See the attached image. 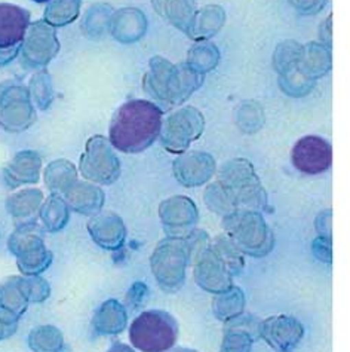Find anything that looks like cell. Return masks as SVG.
Returning a JSON list of instances; mask_svg holds the SVG:
<instances>
[{
	"mask_svg": "<svg viewBox=\"0 0 350 352\" xmlns=\"http://www.w3.org/2000/svg\"><path fill=\"white\" fill-rule=\"evenodd\" d=\"M162 115V109L152 101H128L113 115L110 124V144L124 153L145 151L161 134Z\"/></svg>",
	"mask_w": 350,
	"mask_h": 352,
	"instance_id": "6da1fadb",
	"label": "cell"
},
{
	"mask_svg": "<svg viewBox=\"0 0 350 352\" xmlns=\"http://www.w3.org/2000/svg\"><path fill=\"white\" fill-rule=\"evenodd\" d=\"M202 83V75L187 64L174 66L162 57H154L144 78V89L165 107L184 103Z\"/></svg>",
	"mask_w": 350,
	"mask_h": 352,
	"instance_id": "7a4b0ae2",
	"label": "cell"
},
{
	"mask_svg": "<svg viewBox=\"0 0 350 352\" xmlns=\"http://www.w3.org/2000/svg\"><path fill=\"white\" fill-rule=\"evenodd\" d=\"M220 188L223 189L235 210H260L267 204V195L250 161L236 157L221 165Z\"/></svg>",
	"mask_w": 350,
	"mask_h": 352,
	"instance_id": "3957f363",
	"label": "cell"
},
{
	"mask_svg": "<svg viewBox=\"0 0 350 352\" xmlns=\"http://www.w3.org/2000/svg\"><path fill=\"white\" fill-rule=\"evenodd\" d=\"M186 244L193 263V276L200 289L218 294L233 285V275L211 247L204 230H193L186 238Z\"/></svg>",
	"mask_w": 350,
	"mask_h": 352,
	"instance_id": "277c9868",
	"label": "cell"
},
{
	"mask_svg": "<svg viewBox=\"0 0 350 352\" xmlns=\"http://www.w3.org/2000/svg\"><path fill=\"white\" fill-rule=\"evenodd\" d=\"M223 228L242 254L263 257L272 252L275 239L260 212L236 210L223 217Z\"/></svg>",
	"mask_w": 350,
	"mask_h": 352,
	"instance_id": "5b68a950",
	"label": "cell"
},
{
	"mask_svg": "<svg viewBox=\"0 0 350 352\" xmlns=\"http://www.w3.org/2000/svg\"><path fill=\"white\" fill-rule=\"evenodd\" d=\"M178 338V324L165 311H145L134 320L130 329L131 344L143 352H167Z\"/></svg>",
	"mask_w": 350,
	"mask_h": 352,
	"instance_id": "8992f818",
	"label": "cell"
},
{
	"mask_svg": "<svg viewBox=\"0 0 350 352\" xmlns=\"http://www.w3.org/2000/svg\"><path fill=\"white\" fill-rule=\"evenodd\" d=\"M8 247L24 276L40 275L52 263L54 256L45 245L43 230L38 223L16 226L8 239Z\"/></svg>",
	"mask_w": 350,
	"mask_h": 352,
	"instance_id": "52a82bcc",
	"label": "cell"
},
{
	"mask_svg": "<svg viewBox=\"0 0 350 352\" xmlns=\"http://www.w3.org/2000/svg\"><path fill=\"white\" fill-rule=\"evenodd\" d=\"M189 261L186 239L167 238L161 241L150 257L152 272L161 289L168 293L180 290L186 281Z\"/></svg>",
	"mask_w": 350,
	"mask_h": 352,
	"instance_id": "ba28073f",
	"label": "cell"
},
{
	"mask_svg": "<svg viewBox=\"0 0 350 352\" xmlns=\"http://www.w3.org/2000/svg\"><path fill=\"white\" fill-rule=\"evenodd\" d=\"M205 120L195 107H181L162 120L161 142L170 153L181 155L204 133Z\"/></svg>",
	"mask_w": 350,
	"mask_h": 352,
	"instance_id": "9c48e42d",
	"label": "cell"
},
{
	"mask_svg": "<svg viewBox=\"0 0 350 352\" xmlns=\"http://www.w3.org/2000/svg\"><path fill=\"white\" fill-rule=\"evenodd\" d=\"M36 120L29 88L16 80L0 85V126L8 133H21Z\"/></svg>",
	"mask_w": 350,
	"mask_h": 352,
	"instance_id": "30bf717a",
	"label": "cell"
},
{
	"mask_svg": "<svg viewBox=\"0 0 350 352\" xmlns=\"http://www.w3.org/2000/svg\"><path fill=\"white\" fill-rule=\"evenodd\" d=\"M79 170L82 177L88 182L112 184L121 175V162L107 138L103 135H94L86 142L85 152L80 157Z\"/></svg>",
	"mask_w": 350,
	"mask_h": 352,
	"instance_id": "8fae6325",
	"label": "cell"
},
{
	"mask_svg": "<svg viewBox=\"0 0 350 352\" xmlns=\"http://www.w3.org/2000/svg\"><path fill=\"white\" fill-rule=\"evenodd\" d=\"M20 51L25 67L42 70L48 66L60 51V42L54 27L46 21L30 23Z\"/></svg>",
	"mask_w": 350,
	"mask_h": 352,
	"instance_id": "7c38bea8",
	"label": "cell"
},
{
	"mask_svg": "<svg viewBox=\"0 0 350 352\" xmlns=\"http://www.w3.org/2000/svg\"><path fill=\"white\" fill-rule=\"evenodd\" d=\"M159 217L168 238L186 239L198 225L199 211L190 198L172 197L161 204Z\"/></svg>",
	"mask_w": 350,
	"mask_h": 352,
	"instance_id": "4fadbf2b",
	"label": "cell"
},
{
	"mask_svg": "<svg viewBox=\"0 0 350 352\" xmlns=\"http://www.w3.org/2000/svg\"><path fill=\"white\" fill-rule=\"evenodd\" d=\"M259 336L276 352H292L305 336V327L290 315H273L259 324Z\"/></svg>",
	"mask_w": 350,
	"mask_h": 352,
	"instance_id": "5bb4252c",
	"label": "cell"
},
{
	"mask_svg": "<svg viewBox=\"0 0 350 352\" xmlns=\"http://www.w3.org/2000/svg\"><path fill=\"white\" fill-rule=\"evenodd\" d=\"M291 160L296 168L305 174H320L327 171L333 162L331 144L318 135H306L294 144Z\"/></svg>",
	"mask_w": 350,
	"mask_h": 352,
	"instance_id": "9a60e30c",
	"label": "cell"
},
{
	"mask_svg": "<svg viewBox=\"0 0 350 352\" xmlns=\"http://www.w3.org/2000/svg\"><path fill=\"white\" fill-rule=\"evenodd\" d=\"M214 173V157L205 152H184L174 162L175 179L186 188L202 186Z\"/></svg>",
	"mask_w": 350,
	"mask_h": 352,
	"instance_id": "2e32d148",
	"label": "cell"
},
{
	"mask_svg": "<svg viewBox=\"0 0 350 352\" xmlns=\"http://www.w3.org/2000/svg\"><path fill=\"white\" fill-rule=\"evenodd\" d=\"M88 232L94 243L104 250H121L126 239V226L115 212H98L88 221Z\"/></svg>",
	"mask_w": 350,
	"mask_h": 352,
	"instance_id": "e0dca14e",
	"label": "cell"
},
{
	"mask_svg": "<svg viewBox=\"0 0 350 352\" xmlns=\"http://www.w3.org/2000/svg\"><path fill=\"white\" fill-rule=\"evenodd\" d=\"M29 25L30 12L27 9L11 3H0V50L21 46Z\"/></svg>",
	"mask_w": 350,
	"mask_h": 352,
	"instance_id": "ac0fdd59",
	"label": "cell"
},
{
	"mask_svg": "<svg viewBox=\"0 0 350 352\" xmlns=\"http://www.w3.org/2000/svg\"><path fill=\"white\" fill-rule=\"evenodd\" d=\"M42 157L33 151L18 152L3 168V179L9 188L16 189L23 184H34L40 179Z\"/></svg>",
	"mask_w": 350,
	"mask_h": 352,
	"instance_id": "d6986e66",
	"label": "cell"
},
{
	"mask_svg": "<svg viewBox=\"0 0 350 352\" xmlns=\"http://www.w3.org/2000/svg\"><path fill=\"white\" fill-rule=\"evenodd\" d=\"M43 201L45 197L40 189H21L6 199V211L15 226L38 223Z\"/></svg>",
	"mask_w": 350,
	"mask_h": 352,
	"instance_id": "ffe728a7",
	"label": "cell"
},
{
	"mask_svg": "<svg viewBox=\"0 0 350 352\" xmlns=\"http://www.w3.org/2000/svg\"><path fill=\"white\" fill-rule=\"evenodd\" d=\"M64 201L79 214L95 216L104 206V192L89 182H76L64 192Z\"/></svg>",
	"mask_w": 350,
	"mask_h": 352,
	"instance_id": "44dd1931",
	"label": "cell"
},
{
	"mask_svg": "<svg viewBox=\"0 0 350 352\" xmlns=\"http://www.w3.org/2000/svg\"><path fill=\"white\" fill-rule=\"evenodd\" d=\"M153 5L159 15L167 18L187 36H193V25L198 12L195 0H153Z\"/></svg>",
	"mask_w": 350,
	"mask_h": 352,
	"instance_id": "7402d4cb",
	"label": "cell"
},
{
	"mask_svg": "<svg viewBox=\"0 0 350 352\" xmlns=\"http://www.w3.org/2000/svg\"><path fill=\"white\" fill-rule=\"evenodd\" d=\"M29 299L23 285V276H9L0 284V314L18 321L29 308Z\"/></svg>",
	"mask_w": 350,
	"mask_h": 352,
	"instance_id": "603a6c76",
	"label": "cell"
},
{
	"mask_svg": "<svg viewBox=\"0 0 350 352\" xmlns=\"http://www.w3.org/2000/svg\"><path fill=\"white\" fill-rule=\"evenodd\" d=\"M128 314L124 305L115 299L106 300L95 311L92 327L100 335H119L126 329Z\"/></svg>",
	"mask_w": 350,
	"mask_h": 352,
	"instance_id": "cb8c5ba5",
	"label": "cell"
},
{
	"mask_svg": "<svg viewBox=\"0 0 350 352\" xmlns=\"http://www.w3.org/2000/svg\"><path fill=\"white\" fill-rule=\"evenodd\" d=\"M331 55L322 45L309 43L300 48V55L297 61V70L300 75L309 78H319L329 70Z\"/></svg>",
	"mask_w": 350,
	"mask_h": 352,
	"instance_id": "d4e9b609",
	"label": "cell"
},
{
	"mask_svg": "<svg viewBox=\"0 0 350 352\" xmlns=\"http://www.w3.org/2000/svg\"><path fill=\"white\" fill-rule=\"evenodd\" d=\"M43 179L52 195H64L78 182V170L67 160H57L45 168Z\"/></svg>",
	"mask_w": 350,
	"mask_h": 352,
	"instance_id": "484cf974",
	"label": "cell"
},
{
	"mask_svg": "<svg viewBox=\"0 0 350 352\" xmlns=\"http://www.w3.org/2000/svg\"><path fill=\"white\" fill-rule=\"evenodd\" d=\"M144 23V16L138 9H122L112 20V30L119 41L132 42L143 36Z\"/></svg>",
	"mask_w": 350,
	"mask_h": 352,
	"instance_id": "4316f807",
	"label": "cell"
},
{
	"mask_svg": "<svg viewBox=\"0 0 350 352\" xmlns=\"http://www.w3.org/2000/svg\"><path fill=\"white\" fill-rule=\"evenodd\" d=\"M39 217L43 228L48 232H60L69 223L70 208L64 198H61V195H51L48 199L43 201Z\"/></svg>",
	"mask_w": 350,
	"mask_h": 352,
	"instance_id": "83f0119b",
	"label": "cell"
},
{
	"mask_svg": "<svg viewBox=\"0 0 350 352\" xmlns=\"http://www.w3.org/2000/svg\"><path fill=\"white\" fill-rule=\"evenodd\" d=\"M245 294L239 287L232 285L230 289L215 294L213 311L221 321H230L244 314Z\"/></svg>",
	"mask_w": 350,
	"mask_h": 352,
	"instance_id": "f1b7e54d",
	"label": "cell"
},
{
	"mask_svg": "<svg viewBox=\"0 0 350 352\" xmlns=\"http://www.w3.org/2000/svg\"><path fill=\"white\" fill-rule=\"evenodd\" d=\"M29 346L33 352H62V333L54 326H39L30 331Z\"/></svg>",
	"mask_w": 350,
	"mask_h": 352,
	"instance_id": "f546056e",
	"label": "cell"
},
{
	"mask_svg": "<svg viewBox=\"0 0 350 352\" xmlns=\"http://www.w3.org/2000/svg\"><path fill=\"white\" fill-rule=\"evenodd\" d=\"M82 0H49L45 9V21L52 27L73 23L80 11Z\"/></svg>",
	"mask_w": 350,
	"mask_h": 352,
	"instance_id": "4dcf8cb0",
	"label": "cell"
},
{
	"mask_svg": "<svg viewBox=\"0 0 350 352\" xmlns=\"http://www.w3.org/2000/svg\"><path fill=\"white\" fill-rule=\"evenodd\" d=\"M224 23V12L220 6H207L196 12L191 38H209L214 36Z\"/></svg>",
	"mask_w": 350,
	"mask_h": 352,
	"instance_id": "1f68e13d",
	"label": "cell"
},
{
	"mask_svg": "<svg viewBox=\"0 0 350 352\" xmlns=\"http://www.w3.org/2000/svg\"><path fill=\"white\" fill-rule=\"evenodd\" d=\"M211 247H213L217 256L221 258V262L226 265L229 272L235 275L239 274L245 266L244 254L239 252V248L230 241L227 235H218L211 241Z\"/></svg>",
	"mask_w": 350,
	"mask_h": 352,
	"instance_id": "d6a6232c",
	"label": "cell"
},
{
	"mask_svg": "<svg viewBox=\"0 0 350 352\" xmlns=\"http://www.w3.org/2000/svg\"><path fill=\"white\" fill-rule=\"evenodd\" d=\"M218 58L220 54L213 43L200 42L190 50L189 60L186 64L202 75V73L209 72L211 69L215 67Z\"/></svg>",
	"mask_w": 350,
	"mask_h": 352,
	"instance_id": "836d02e7",
	"label": "cell"
},
{
	"mask_svg": "<svg viewBox=\"0 0 350 352\" xmlns=\"http://www.w3.org/2000/svg\"><path fill=\"white\" fill-rule=\"evenodd\" d=\"M30 98H33L34 104L42 110H46L54 101V88L49 73L46 70H39L36 75H33L30 80Z\"/></svg>",
	"mask_w": 350,
	"mask_h": 352,
	"instance_id": "e575fe53",
	"label": "cell"
},
{
	"mask_svg": "<svg viewBox=\"0 0 350 352\" xmlns=\"http://www.w3.org/2000/svg\"><path fill=\"white\" fill-rule=\"evenodd\" d=\"M253 340L254 338L250 333L242 329L224 327V338L220 352H251Z\"/></svg>",
	"mask_w": 350,
	"mask_h": 352,
	"instance_id": "d590c367",
	"label": "cell"
},
{
	"mask_svg": "<svg viewBox=\"0 0 350 352\" xmlns=\"http://www.w3.org/2000/svg\"><path fill=\"white\" fill-rule=\"evenodd\" d=\"M204 197H205V204L215 212V214H221L224 217V216L230 214V212L236 211L232 206V202L229 201L226 193L223 192V189L220 188V184L217 182L209 184L205 190Z\"/></svg>",
	"mask_w": 350,
	"mask_h": 352,
	"instance_id": "8d00e7d4",
	"label": "cell"
},
{
	"mask_svg": "<svg viewBox=\"0 0 350 352\" xmlns=\"http://www.w3.org/2000/svg\"><path fill=\"white\" fill-rule=\"evenodd\" d=\"M23 285L30 303H42L49 298L51 287L49 283L40 275L23 276Z\"/></svg>",
	"mask_w": 350,
	"mask_h": 352,
	"instance_id": "74e56055",
	"label": "cell"
},
{
	"mask_svg": "<svg viewBox=\"0 0 350 352\" xmlns=\"http://www.w3.org/2000/svg\"><path fill=\"white\" fill-rule=\"evenodd\" d=\"M259 109H260L259 104H253L251 109L246 107V106H244V107L241 109V113H239L237 120H239V122H242V120H244V124H241L242 131H246V133L259 131V128H260L261 125L257 124V119H254V116H263L261 110H260L259 113H257V110H259Z\"/></svg>",
	"mask_w": 350,
	"mask_h": 352,
	"instance_id": "f35d334b",
	"label": "cell"
},
{
	"mask_svg": "<svg viewBox=\"0 0 350 352\" xmlns=\"http://www.w3.org/2000/svg\"><path fill=\"white\" fill-rule=\"evenodd\" d=\"M313 253L319 258L320 262L331 263L333 258V250H331V239L318 236L313 243Z\"/></svg>",
	"mask_w": 350,
	"mask_h": 352,
	"instance_id": "ab89813d",
	"label": "cell"
},
{
	"mask_svg": "<svg viewBox=\"0 0 350 352\" xmlns=\"http://www.w3.org/2000/svg\"><path fill=\"white\" fill-rule=\"evenodd\" d=\"M145 294H147V287L143 283H135L126 294V302L130 307L137 308V307H140L141 302L144 300Z\"/></svg>",
	"mask_w": 350,
	"mask_h": 352,
	"instance_id": "60d3db41",
	"label": "cell"
},
{
	"mask_svg": "<svg viewBox=\"0 0 350 352\" xmlns=\"http://www.w3.org/2000/svg\"><path fill=\"white\" fill-rule=\"evenodd\" d=\"M315 226L320 238L331 239V210L320 212L315 221Z\"/></svg>",
	"mask_w": 350,
	"mask_h": 352,
	"instance_id": "b9f144b4",
	"label": "cell"
},
{
	"mask_svg": "<svg viewBox=\"0 0 350 352\" xmlns=\"http://www.w3.org/2000/svg\"><path fill=\"white\" fill-rule=\"evenodd\" d=\"M16 329H18V321L9 320L5 317V315L0 314V342L14 336Z\"/></svg>",
	"mask_w": 350,
	"mask_h": 352,
	"instance_id": "7bdbcfd3",
	"label": "cell"
},
{
	"mask_svg": "<svg viewBox=\"0 0 350 352\" xmlns=\"http://www.w3.org/2000/svg\"><path fill=\"white\" fill-rule=\"evenodd\" d=\"M290 3H292L294 6H297L301 12L313 11V9H315V12H316V9L322 3H324V0H290Z\"/></svg>",
	"mask_w": 350,
	"mask_h": 352,
	"instance_id": "ee69618b",
	"label": "cell"
},
{
	"mask_svg": "<svg viewBox=\"0 0 350 352\" xmlns=\"http://www.w3.org/2000/svg\"><path fill=\"white\" fill-rule=\"evenodd\" d=\"M21 46H15V48H8V50H0V67L6 66L11 61L16 58L18 52H20Z\"/></svg>",
	"mask_w": 350,
	"mask_h": 352,
	"instance_id": "f6af8a7d",
	"label": "cell"
},
{
	"mask_svg": "<svg viewBox=\"0 0 350 352\" xmlns=\"http://www.w3.org/2000/svg\"><path fill=\"white\" fill-rule=\"evenodd\" d=\"M107 352H137V351L125 344H121V342H117V344H115Z\"/></svg>",
	"mask_w": 350,
	"mask_h": 352,
	"instance_id": "bcb514c9",
	"label": "cell"
},
{
	"mask_svg": "<svg viewBox=\"0 0 350 352\" xmlns=\"http://www.w3.org/2000/svg\"><path fill=\"white\" fill-rule=\"evenodd\" d=\"M167 352H198L195 349H190V348H183V346H178V348H171L168 349Z\"/></svg>",
	"mask_w": 350,
	"mask_h": 352,
	"instance_id": "7dc6e473",
	"label": "cell"
},
{
	"mask_svg": "<svg viewBox=\"0 0 350 352\" xmlns=\"http://www.w3.org/2000/svg\"><path fill=\"white\" fill-rule=\"evenodd\" d=\"M33 2H36V3H48L49 0H33Z\"/></svg>",
	"mask_w": 350,
	"mask_h": 352,
	"instance_id": "c3c4849f",
	"label": "cell"
}]
</instances>
